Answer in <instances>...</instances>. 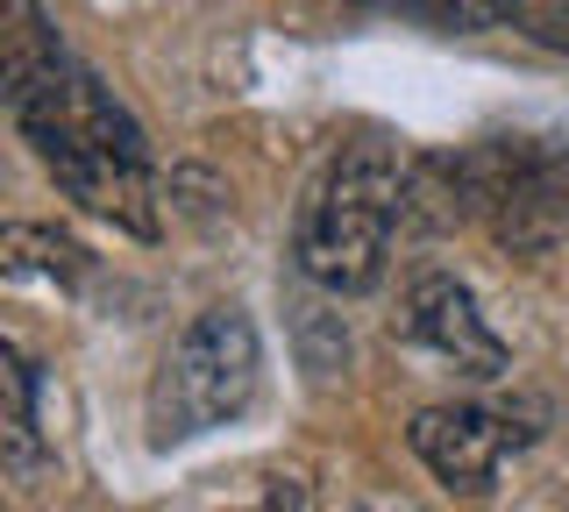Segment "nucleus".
Here are the masks:
<instances>
[{"mask_svg": "<svg viewBox=\"0 0 569 512\" xmlns=\"http://www.w3.org/2000/svg\"><path fill=\"white\" fill-rule=\"evenodd\" d=\"M406 214V171L378 143L342 150L299 207V271L320 292H370L385 278L391 228Z\"/></svg>", "mask_w": 569, "mask_h": 512, "instance_id": "f03ea898", "label": "nucleus"}, {"mask_svg": "<svg viewBox=\"0 0 569 512\" xmlns=\"http://www.w3.org/2000/svg\"><path fill=\"white\" fill-rule=\"evenodd\" d=\"M8 108L43 171L58 179L86 214H107L136 235H157L150 207V143L129 114L107 100V86L86 64L64 58L58 37H43L29 0H14L8 37Z\"/></svg>", "mask_w": 569, "mask_h": 512, "instance_id": "f257e3e1", "label": "nucleus"}, {"mask_svg": "<svg viewBox=\"0 0 569 512\" xmlns=\"http://www.w3.org/2000/svg\"><path fill=\"white\" fill-rule=\"evenodd\" d=\"M406 441H413V455L449 491H462V499H485L498 463H506V449L520 434H512L498 413H485V405H427V413H413Z\"/></svg>", "mask_w": 569, "mask_h": 512, "instance_id": "423d86ee", "label": "nucleus"}, {"mask_svg": "<svg viewBox=\"0 0 569 512\" xmlns=\"http://www.w3.org/2000/svg\"><path fill=\"white\" fill-rule=\"evenodd\" d=\"M0 271L8 278H50V285H79L86 278V250L58 228H29L14 221L8 235H0Z\"/></svg>", "mask_w": 569, "mask_h": 512, "instance_id": "0eeeda50", "label": "nucleus"}, {"mask_svg": "<svg viewBox=\"0 0 569 512\" xmlns=\"http://www.w3.org/2000/svg\"><path fill=\"white\" fill-rule=\"evenodd\" d=\"M406 334H413L420 349H435L441 363H456L462 378H506V342H498L491 321L477 313L470 285L449 278V271L413 278V292H406Z\"/></svg>", "mask_w": 569, "mask_h": 512, "instance_id": "39448f33", "label": "nucleus"}, {"mask_svg": "<svg viewBox=\"0 0 569 512\" xmlns=\"http://www.w3.org/2000/svg\"><path fill=\"white\" fill-rule=\"evenodd\" d=\"M257 378H263V342L249 328V313H236V307L200 313L178 334V349L150 384V441L171 449V441L228 428L236 413H249Z\"/></svg>", "mask_w": 569, "mask_h": 512, "instance_id": "7ed1b4c3", "label": "nucleus"}, {"mask_svg": "<svg viewBox=\"0 0 569 512\" xmlns=\"http://www.w3.org/2000/svg\"><path fill=\"white\" fill-rule=\"evenodd\" d=\"M0 384H8V463H36V378L22 363V349H0Z\"/></svg>", "mask_w": 569, "mask_h": 512, "instance_id": "6e6552de", "label": "nucleus"}, {"mask_svg": "<svg viewBox=\"0 0 569 512\" xmlns=\"http://www.w3.org/2000/svg\"><path fill=\"white\" fill-rule=\"evenodd\" d=\"M449 179L462 192L470 214L491 221L498 242L512 250H548L569 228V157L548 143H485L470 157H456Z\"/></svg>", "mask_w": 569, "mask_h": 512, "instance_id": "20e7f679", "label": "nucleus"}, {"mask_svg": "<svg viewBox=\"0 0 569 512\" xmlns=\"http://www.w3.org/2000/svg\"><path fill=\"white\" fill-rule=\"evenodd\" d=\"M399 14H420V22H435V29H491V22H506L520 0H391Z\"/></svg>", "mask_w": 569, "mask_h": 512, "instance_id": "1a4fd4ad", "label": "nucleus"}]
</instances>
